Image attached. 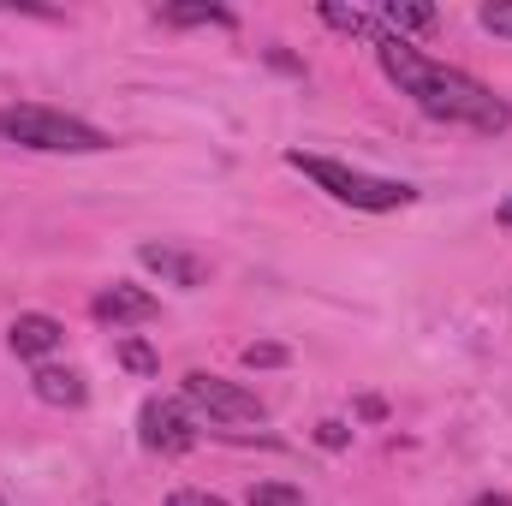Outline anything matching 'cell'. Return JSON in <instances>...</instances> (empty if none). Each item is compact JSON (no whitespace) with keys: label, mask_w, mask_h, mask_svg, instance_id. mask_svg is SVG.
<instances>
[{"label":"cell","mask_w":512,"mask_h":506,"mask_svg":"<svg viewBox=\"0 0 512 506\" xmlns=\"http://www.w3.org/2000/svg\"><path fill=\"white\" fill-rule=\"evenodd\" d=\"M477 18H483V30H489V36H512V0H489Z\"/></svg>","instance_id":"9a60e30c"},{"label":"cell","mask_w":512,"mask_h":506,"mask_svg":"<svg viewBox=\"0 0 512 506\" xmlns=\"http://www.w3.org/2000/svg\"><path fill=\"white\" fill-rule=\"evenodd\" d=\"M245 364L251 370H274V364H286V346H245Z\"/></svg>","instance_id":"2e32d148"},{"label":"cell","mask_w":512,"mask_h":506,"mask_svg":"<svg viewBox=\"0 0 512 506\" xmlns=\"http://www.w3.org/2000/svg\"><path fill=\"white\" fill-rule=\"evenodd\" d=\"M0 506H6V495H0Z\"/></svg>","instance_id":"44dd1931"},{"label":"cell","mask_w":512,"mask_h":506,"mask_svg":"<svg viewBox=\"0 0 512 506\" xmlns=\"http://www.w3.org/2000/svg\"><path fill=\"white\" fill-rule=\"evenodd\" d=\"M251 506H304V495H298L292 483H256Z\"/></svg>","instance_id":"5bb4252c"},{"label":"cell","mask_w":512,"mask_h":506,"mask_svg":"<svg viewBox=\"0 0 512 506\" xmlns=\"http://www.w3.org/2000/svg\"><path fill=\"white\" fill-rule=\"evenodd\" d=\"M155 18H161V24H221V30H233V24H239L227 6H161Z\"/></svg>","instance_id":"7c38bea8"},{"label":"cell","mask_w":512,"mask_h":506,"mask_svg":"<svg viewBox=\"0 0 512 506\" xmlns=\"http://www.w3.org/2000/svg\"><path fill=\"white\" fill-rule=\"evenodd\" d=\"M120 364H126L131 376H155V370H161V364H155V352H149V346H143V340H120Z\"/></svg>","instance_id":"4fadbf2b"},{"label":"cell","mask_w":512,"mask_h":506,"mask_svg":"<svg viewBox=\"0 0 512 506\" xmlns=\"http://www.w3.org/2000/svg\"><path fill=\"white\" fill-rule=\"evenodd\" d=\"M137 262H143L149 274H161L167 286H185V292L209 280V262H203V256H191V251H179V245H143Z\"/></svg>","instance_id":"52a82bcc"},{"label":"cell","mask_w":512,"mask_h":506,"mask_svg":"<svg viewBox=\"0 0 512 506\" xmlns=\"http://www.w3.org/2000/svg\"><path fill=\"white\" fill-rule=\"evenodd\" d=\"M471 506H512V495H477Z\"/></svg>","instance_id":"d6986e66"},{"label":"cell","mask_w":512,"mask_h":506,"mask_svg":"<svg viewBox=\"0 0 512 506\" xmlns=\"http://www.w3.org/2000/svg\"><path fill=\"white\" fill-rule=\"evenodd\" d=\"M185 405L197 417H209V423H262L268 417L251 387H239V381H227V376H209V370L185 376Z\"/></svg>","instance_id":"277c9868"},{"label":"cell","mask_w":512,"mask_h":506,"mask_svg":"<svg viewBox=\"0 0 512 506\" xmlns=\"http://www.w3.org/2000/svg\"><path fill=\"white\" fill-rule=\"evenodd\" d=\"M316 441L322 447H346V423H316Z\"/></svg>","instance_id":"ac0fdd59"},{"label":"cell","mask_w":512,"mask_h":506,"mask_svg":"<svg viewBox=\"0 0 512 506\" xmlns=\"http://www.w3.org/2000/svg\"><path fill=\"white\" fill-rule=\"evenodd\" d=\"M90 310H96V322H114V328H131V322H149V316H161L155 292H143V286H131V280L102 286Z\"/></svg>","instance_id":"8992f818"},{"label":"cell","mask_w":512,"mask_h":506,"mask_svg":"<svg viewBox=\"0 0 512 506\" xmlns=\"http://www.w3.org/2000/svg\"><path fill=\"white\" fill-rule=\"evenodd\" d=\"M0 137L18 143V149H42V155H102V149H114L108 131L84 126V120H72L60 108H42V102L0 108Z\"/></svg>","instance_id":"3957f363"},{"label":"cell","mask_w":512,"mask_h":506,"mask_svg":"<svg viewBox=\"0 0 512 506\" xmlns=\"http://www.w3.org/2000/svg\"><path fill=\"white\" fill-rule=\"evenodd\" d=\"M286 167H292V173H304V179H316V185H322L334 203H346V209H364V215L405 209V203L417 197L405 179H382V173L346 167V161H334V155H304V149H286Z\"/></svg>","instance_id":"7a4b0ae2"},{"label":"cell","mask_w":512,"mask_h":506,"mask_svg":"<svg viewBox=\"0 0 512 506\" xmlns=\"http://www.w3.org/2000/svg\"><path fill=\"white\" fill-rule=\"evenodd\" d=\"M167 506H227V501H221V495H209V489H173Z\"/></svg>","instance_id":"e0dca14e"},{"label":"cell","mask_w":512,"mask_h":506,"mask_svg":"<svg viewBox=\"0 0 512 506\" xmlns=\"http://www.w3.org/2000/svg\"><path fill=\"white\" fill-rule=\"evenodd\" d=\"M137 441H143V453L179 459V453L197 447V423H191V411H185L179 399H143V411H137Z\"/></svg>","instance_id":"5b68a950"},{"label":"cell","mask_w":512,"mask_h":506,"mask_svg":"<svg viewBox=\"0 0 512 506\" xmlns=\"http://www.w3.org/2000/svg\"><path fill=\"white\" fill-rule=\"evenodd\" d=\"M382 24H387V36H405V30H435V6H423V0H387V6H382Z\"/></svg>","instance_id":"30bf717a"},{"label":"cell","mask_w":512,"mask_h":506,"mask_svg":"<svg viewBox=\"0 0 512 506\" xmlns=\"http://www.w3.org/2000/svg\"><path fill=\"white\" fill-rule=\"evenodd\" d=\"M30 387H36V399H42V405H60V411H78V405L90 399L84 376H78V370H66V364H36Z\"/></svg>","instance_id":"9c48e42d"},{"label":"cell","mask_w":512,"mask_h":506,"mask_svg":"<svg viewBox=\"0 0 512 506\" xmlns=\"http://www.w3.org/2000/svg\"><path fill=\"white\" fill-rule=\"evenodd\" d=\"M501 227H512V203H501Z\"/></svg>","instance_id":"ffe728a7"},{"label":"cell","mask_w":512,"mask_h":506,"mask_svg":"<svg viewBox=\"0 0 512 506\" xmlns=\"http://www.w3.org/2000/svg\"><path fill=\"white\" fill-rule=\"evenodd\" d=\"M376 54H382V72L429 114V120H441V126H465V131H507V102L489 90V84H477L471 72H459V66H441V60H429L423 48H411L405 36H382L376 42Z\"/></svg>","instance_id":"6da1fadb"},{"label":"cell","mask_w":512,"mask_h":506,"mask_svg":"<svg viewBox=\"0 0 512 506\" xmlns=\"http://www.w3.org/2000/svg\"><path fill=\"white\" fill-rule=\"evenodd\" d=\"M322 24H334V30H346V36H370V42H382L387 24L382 18H370V12H358V6H322Z\"/></svg>","instance_id":"8fae6325"},{"label":"cell","mask_w":512,"mask_h":506,"mask_svg":"<svg viewBox=\"0 0 512 506\" xmlns=\"http://www.w3.org/2000/svg\"><path fill=\"white\" fill-rule=\"evenodd\" d=\"M60 340H66V328H60L54 316H36V310L6 328V346H12L18 358H48V352H60Z\"/></svg>","instance_id":"ba28073f"}]
</instances>
